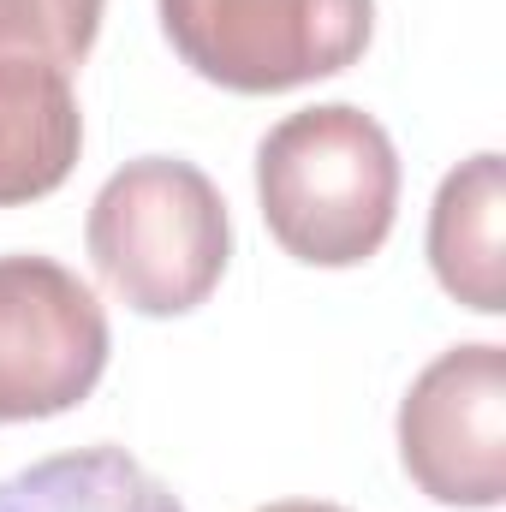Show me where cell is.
Segmentation results:
<instances>
[{
	"label": "cell",
	"mask_w": 506,
	"mask_h": 512,
	"mask_svg": "<svg viewBox=\"0 0 506 512\" xmlns=\"http://www.w3.org/2000/svg\"><path fill=\"white\" fill-rule=\"evenodd\" d=\"M108 310L54 256H0V429L84 405L108 370Z\"/></svg>",
	"instance_id": "4"
},
{
	"label": "cell",
	"mask_w": 506,
	"mask_h": 512,
	"mask_svg": "<svg viewBox=\"0 0 506 512\" xmlns=\"http://www.w3.org/2000/svg\"><path fill=\"white\" fill-rule=\"evenodd\" d=\"M256 203L274 245L310 268H358L399 215V149L376 114L316 102L256 143Z\"/></svg>",
	"instance_id": "1"
},
{
	"label": "cell",
	"mask_w": 506,
	"mask_h": 512,
	"mask_svg": "<svg viewBox=\"0 0 506 512\" xmlns=\"http://www.w3.org/2000/svg\"><path fill=\"white\" fill-rule=\"evenodd\" d=\"M256 512H346V507H334V501H268Z\"/></svg>",
	"instance_id": "10"
},
{
	"label": "cell",
	"mask_w": 506,
	"mask_h": 512,
	"mask_svg": "<svg viewBox=\"0 0 506 512\" xmlns=\"http://www.w3.org/2000/svg\"><path fill=\"white\" fill-rule=\"evenodd\" d=\"M84 149L72 72L36 54H0V209L54 197Z\"/></svg>",
	"instance_id": "6"
},
{
	"label": "cell",
	"mask_w": 506,
	"mask_h": 512,
	"mask_svg": "<svg viewBox=\"0 0 506 512\" xmlns=\"http://www.w3.org/2000/svg\"><path fill=\"white\" fill-rule=\"evenodd\" d=\"M84 245L96 274L137 316H191L227 274V197L197 161L137 155L90 203Z\"/></svg>",
	"instance_id": "2"
},
{
	"label": "cell",
	"mask_w": 506,
	"mask_h": 512,
	"mask_svg": "<svg viewBox=\"0 0 506 512\" xmlns=\"http://www.w3.org/2000/svg\"><path fill=\"white\" fill-rule=\"evenodd\" d=\"M0 512H185L126 447H72L0 483Z\"/></svg>",
	"instance_id": "8"
},
{
	"label": "cell",
	"mask_w": 506,
	"mask_h": 512,
	"mask_svg": "<svg viewBox=\"0 0 506 512\" xmlns=\"http://www.w3.org/2000/svg\"><path fill=\"white\" fill-rule=\"evenodd\" d=\"M506 161L495 149L459 161L429 203V268L447 298L477 316L506 310Z\"/></svg>",
	"instance_id": "7"
},
{
	"label": "cell",
	"mask_w": 506,
	"mask_h": 512,
	"mask_svg": "<svg viewBox=\"0 0 506 512\" xmlns=\"http://www.w3.org/2000/svg\"><path fill=\"white\" fill-rule=\"evenodd\" d=\"M173 54L233 96L340 78L376 36V0H155Z\"/></svg>",
	"instance_id": "3"
},
{
	"label": "cell",
	"mask_w": 506,
	"mask_h": 512,
	"mask_svg": "<svg viewBox=\"0 0 506 512\" xmlns=\"http://www.w3.org/2000/svg\"><path fill=\"white\" fill-rule=\"evenodd\" d=\"M399 465L435 507L506 501V346H447L399 399Z\"/></svg>",
	"instance_id": "5"
},
{
	"label": "cell",
	"mask_w": 506,
	"mask_h": 512,
	"mask_svg": "<svg viewBox=\"0 0 506 512\" xmlns=\"http://www.w3.org/2000/svg\"><path fill=\"white\" fill-rule=\"evenodd\" d=\"M108 0H0V54H36L78 72L102 36Z\"/></svg>",
	"instance_id": "9"
}]
</instances>
